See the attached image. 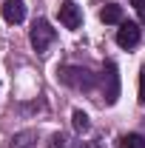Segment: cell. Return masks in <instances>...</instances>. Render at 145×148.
<instances>
[{
    "label": "cell",
    "instance_id": "obj_2",
    "mask_svg": "<svg viewBox=\"0 0 145 148\" xmlns=\"http://www.w3.org/2000/svg\"><path fill=\"white\" fill-rule=\"evenodd\" d=\"M54 37H57V32L51 29L49 20H37L34 29H31V49L37 54H46V49L54 43Z\"/></svg>",
    "mask_w": 145,
    "mask_h": 148
},
{
    "label": "cell",
    "instance_id": "obj_6",
    "mask_svg": "<svg viewBox=\"0 0 145 148\" xmlns=\"http://www.w3.org/2000/svg\"><path fill=\"white\" fill-rule=\"evenodd\" d=\"M3 20L12 23V26L23 23V20H26V3H23V0H6V3H3Z\"/></svg>",
    "mask_w": 145,
    "mask_h": 148
},
{
    "label": "cell",
    "instance_id": "obj_4",
    "mask_svg": "<svg viewBox=\"0 0 145 148\" xmlns=\"http://www.w3.org/2000/svg\"><path fill=\"white\" fill-rule=\"evenodd\" d=\"M57 17H60V23H63L66 29H71V32L83 26V12H80V6H77V3H71V0L60 3V9H57Z\"/></svg>",
    "mask_w": 145,
    "mask_h": 148
},
{
    "label": "cell",
    "instance_id": "obj_11",
    "mask_svg": "<svg viewBox=\"0 0 145 148\" xmlns=\"http://www.w3.org/2000/svg\"><path fill=\"white\" fill-rule=\"evenodd\" d=\"M49 148H68V140H66L63 134H54V137H51V145H49Z\"/></svg>",
    "mask_w": 145,
    "mask_h": 148
},
{
    "label": "cell",
    "instance_id": "obj_7",
    "mask_svg": "<svg viewBox=\"0 0 145 148\" xmlns=\"http://www.w3.org/2000/svg\"><path fill=\"white\" fill-rule=\"evenodd\" d=\"M34 145H37V131H17L9 140V148H34Z\"/></svg>",
    "mask_w": 145,
    "mask_h": 148
},
{
    "label": "cell",
    "instance_id": "obj_8",
    "mask_svg": "<svg viewBox=\"0 0 145 148\" xmlns=\"http://www.w3.org/2000/svg\"><path fill=\"white\" fill-rule=\"evenodd\" d=\"M100 20L103 23H122V9L117 3H108V6L100 9Z\"/></svg>",
    "mask_w": 145,
    "mask_h": 148
},
{
    "label": "cell",
    "instance_id": "obj_3",
    "mask_svg": "<svg viewBox=\"0 0 145 148\" xmlns=\"http://www.w3.org/2000/svg\"><path fill=\"white\" fill-rule=\"evenodd\" d=\"M103 100H105V106H114L120 100V74H117L114 63H105V69H103Z\"/></svg>",
    "mask_w": 145,
    "mask_h": 148
},
{
    "label": "cell",
    "instance_id": "obj_13",
    "mask_svg": "<svg viewBox=\"0 0 145 148\" xmlns=\"http://www.w3.org/2000/svg\"><path fill=\"white\" fill-rule=\"evenodd\" d=\"M134 3V9H137V14H140V20L145 23V0H131Z\"/></svg>",
    "mask_w": 145,
    "mask_h": 148
},
{
    "label": "cell",
    "instance_id": "obj_9",
    "mask_svg": "<svg viewBox=\"0 0 145 148\" xmlns=\"http://www.w3.org/2000/svg\"><path fill=\"white\" fill-rule=\"evenodd\" d=\"M71 123H74V128L80 131V134H85V131L91 128V123H88V114H85V111H80V108H77V111L71 114Z\"/></svg>",
    "mask_w": 145,
    "mask_h": 148
},
{
    "label": "cell",
    "instance_id": "obj_10",
    "mask_svg": "<svg viewBox=\"0 0 145 148\" xmlns=\"http://www.w3.org/2000/svg\"><path fill=\"white\" fill-rule=\"evenodd\" d=\"M120 148H145V137H140V134H125V137H120Z\"/></svg>",
    "mask_w": 145,
    "mask_h": 148
},
{
    "label": "cell",
    "instance_id": "obj_1",
    "mask_svg": "<svg viewBox=\"0 0 145 148\" xmlns=\"http://www.w3.org/2000/svg\"><path fill=\"white\" fill-rule=\"evenodd\" d=\"M60 83L63 86H68V88H77V91H91L94 86H97V77L88 71V69H83V66H63L60 71Z\"/></svg>",
    "mask_w": 145,
    "mask_h": 148
},
{
    "label": "cell",
    "instance_id": "obj_5",
    "mask_svg": "<svg viewBox=\"0 0 145 148\" xmlns=\"http://www.w3.org/2000/svg\"><path fill=\"white\" fill-rule=\"evenodd\" d=\"M137 43H140V26L137 23H120V29H117V46L134 49Z\"/></svg>",
    "mask_w": 145,
    "mask_h": 148
},
{
    "label": "cell",
    "instance_id": "obj_12",
    "mask_svg": "<svg viewBox=\"0 0 145 148\" xmlns=\"http://www.w3.org/2000/svg\"><path fill=\"white\" fill-rule=\"evenodd\" d=\"M140 103H145V66L140 69V97H137Z\"/></svg>",
    "mask_w": 145,
    "mask_h": 148
}]
</instances>
